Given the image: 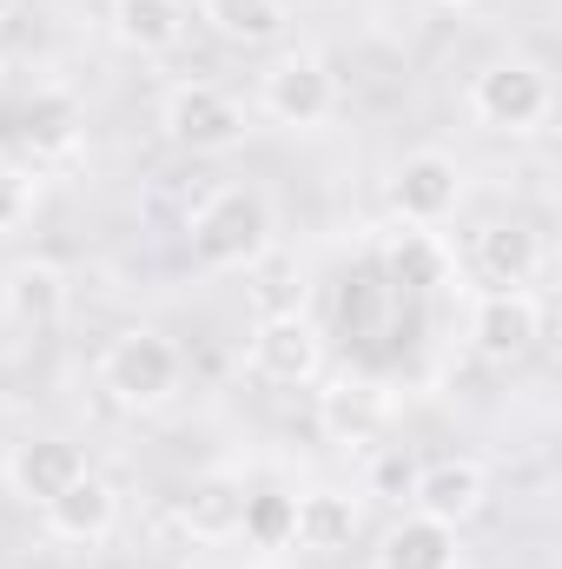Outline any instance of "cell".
<instances>
[{
    "label": "cell",
    "instance_id": "cell-1",
    "mask_svg": "<svg viewBox=\"0 0 562 569\" xmlns=\"http://www.w3.org/2000/svg\"><path fill=\"white\" fill-rule=\"evenodd\" d=\"M272 232L279 219L259 186H219L185 219V246L199 272H252L259 259H272Z\"/></svg>",
    "mask_w": 562,
    "mask_h": 569
},
{
    "label": "cell",
    "instance_id": "cell-2",
    "mask_svg": "<svg viewBox=\"0 0 562 569\" xmlns=\"http://www.w3.org/2000/svg\"><path fill=\"white\" fill-rule=\"evenodd\" d=\"M179 385H185V351H179L165 331H152V325L120 331V338L100 351V391H107L120 411H159V405L179 398Z\"/></svg>",
    "mask_w": 562,
    "mask_h": 569
},
{
    "label": "cell",
    "instance_id": "cell-3",
    "mask_svg": "<svg viewBox=\"0 0 562 569\" xmlns=\"http://www.w3.org/2000/svg\"><path fill=\"white\" fill-rule=\"evenodd\" d=\"M463 100H470V120H476V127L510 133V140L543 133V127H550V113H556L550 73H543L536 60H490V67H476Z\"/></svg>",
    "mask_w": 562,
    "mask_h": 569
},
{
    "label": "cell",
    "instance_id": "cell-4",
    "mask_svg": "<svg viewBox=\"0 0 562 569\" xmlns=\"http://www.w3.org/2000/svg\"><path fill=\"white\" fill-rule=\"evenodd\" d=\"M159 133L179 146V152H192V159H219V152H239L245 146L252 120H245V107L219 80H179L159 100Z\"/></svg>",
    "mask_w": 562,
    "mask_h": 569
},
{
    "label": "cell",
    "instance_id": "cell-5",
    "mask_svg": "<svg viewBox=\"0 0 562 569\" xmlns=\"http://www.w3.org/2000/svg\"><path fill=\"white\" fill-rule=\"evenodd\" d=\"M259 107H265V120H279L291 133H318L338 113V73L324 67V53L284 47L279 60L259 73Z\"/></svg>",
    "mask_w": 562,
    "mask_h": 569
},
{
    "label": "cell",
    "instance_id": "cell-6",
    "mask_svg": "<svg viewBox=\"0 0 562 569\" xmlns=\"http://www.w3.org/2000/svg\"><path fill=\"white\" fill-rule=\"evenodd\" d=\"M324 365V331L304 318V311H265L245 338V371L259 385H311Z\"/></svg>",
    "mask_w": 562,
    "mask_h": 569
},
{
    "label": "cell",
    "instance_id": "cell-7",
    "mask_svg": "<svg viewBox=\"0 0 562 569\" xmlns=\"http://www.w3.org/2000/svg\"><path fill=\"white\" fill-rule=\"evenodd\" d=\"M456 206H463V166H456L443 146H418V152L398 159V172H391V212H398L411 232L443 226Z\"/></svg>",
    "mask_w": 562,
    "mask_h": 569
},
{
    "label": "cell",
    "instance_id": "cell-8",
    "mask_svg": "<svg viewBox=\"0 0 562 569\" xmlns=\"http://www.w3.org/2000/svg\"><path fill=\"white\" fill-rule=\"evenodd\" d=\"M536 338H543V298L530 284H496V291H483L470 305V345H476V358L516 365V358L536 351Z\"/></svg>",
    "mask_w": 562,
    "mask_h": 569
},
{
    "label": "cell",
    "instance_id": "cell-9",
    "mask_svg": "<svg viewBox=\"0 0 562 569\" xmlns=\"http://www.w3.org/2000/svg\"><path fill=\"white\" fill-rule=\"evenodd\" d=\"M490 503V470L476 457H436V463H418V483H411V510L443 523V530H463L476 523Z\"/></svg>",
    "mask_w": 562,
    "mask_h": 569
},
{
    "label": "cell",
    "instance_id": "cell-10",
    "mask_svg": "<svg viewBox=\"0 0 562 569\" xmlns=\"http://www.w3.org/2000/svg\"><path fill=\"white\" fill-rule=\"evenodd\" d=\"M40 523H47V537L53 543H73V550H93V543H107L113 530H120V490L100 477V470H80L47 510H40Z\"/></svg>",
    "mask_w": 562,
    "mask_h": 569
},
{
    "label": "cell",
    "instance_id": "cell-11",
    "mask_svg": "<svg viewBox=\"0 0 562 569\" xmlns=\"http://www.w3.org/2000/svg\"><path fill=\"white\" fill-rule=\"evenodd\" d=\"M87 470V450L73 443V437H27V443H13L7 450V490L27 503V510H47L73 477Z\"/></svg>",
    "mask_w": 562,
    "mask_h": 569
},
{
    "label": "cell",
    "instance_id": "cell-12",
    "mask_svg": "<svg viewBox=\"0 0 562 569\" xmlns=\"http://www.w3.org/2000/svg\"><path fill=\"white\" fill-rule=\"evenodd\" d=\"M391 425V398L371 378H338L331 391H318V430L338 450H371Z\"/></svg>",
    "mask_w": 562,
    "mask_h": 569
},
{
    "label": "cell",
    "instance_id": "cell-13",
    "mask_svg": "<svg viewBox=\"0 0 562 569\" xmlns=\"http://www.w3.org/2000/svg\"><path fill=\"white\" fill-rule=\"evenodd\" d=\"M364 530V503L351 490H304L291 497V550H311V557H338L351 550Z\"/></svg>",
    "mask_w": 562,
    "mask_h": 569
},
{
    "label": "cell",
    "instance_id": "cell-14",
    "mask_svg": "<svg viewBox=\"0 0 562 569\" xmlns=\"http://www.w3.org/2000/svg\"><path fill=\"white\" fill-rule=\"evenodd\" d=\"M0 311L20 331H53L67 318V272L53 259H13L0 272Z\"/></svg>",
    "mask_w": 562,
    "mask_h": 569
},
{
    "label": "cell",
    "instance_id": "cell-15",
    "mask_svg": "<svg viewBox=\"0 0 562 569\" xmlns=\"http://www.w3.org/2000/svg\"><path fill=\"white\" fill-rule=\"evenodd\" d=\"M239 510H245V483L232 470H205L179 490V530L192 543H232L239 537Z\"/></svg>",
    "mask_w": 562,
    "mask_h": 569
},
{
    "label": "cell",
    "instance_id": "cell-16",
    "mask_svg": "<svg viewBox=\"0 0 562 569\" xmlns=\"http://www.w3.org/2000/svg\"><path fill=\"white\" fill-rule=\"evenodd\" d=\"M185 0H107V27L127 53H172L185 40Z\"/></svg>",
    "mask_w": 562,
    "mask_h": 569
},
{
    "label": "cell",
    "instance_id": "cell-17",
    "mask_svg": "<svg viewBox=\"0 0 562 569\" xmlns=\"http://www.w3.org/2000/svg\"><path fill=\"white\" fill-rule=\"evenodd\" d=\"M476 272L490 284H530L543 272V232L523 219H496L476 232Z\"/></svg>",
    "mask_w": 562,
    "mask_h": 569
},
{
    "label": "cell",
    "instance_id": "cell-18",
    "mask_svg": "<svg viewBox=\"0 0 562 569\" xmlns=\"http://www.w3.org/2000/svg\"><path fill=\"white\" fill-rule=\"evenodd\" d=\"M378 569H463V543H456V530H443V523H430V517L411 510L404 523L384 530Z\"/></svg>",
    "mask_w": 562,
    "mask_h": 569
},
{
    "label": "cell",
    "instance_id": "cell-19",
    "mask_svg": "<svg viewBox=\"0 0 562 569\" xmlns=\"http://www.w3.org/2000/svg\"><path fill=\"white\" fill-rule=\"evenodd\" d=\"M199 20L232 47H272L291 27V7L284 0H199Z\"/></svg>",
    "mask_w": 562,
    "mask_h": 569
},
{
    "label": "cell",
    "instance_id": "cell-20",
    "mask_svg": "<svg viewBox=\"0 0 562 569\" xmlns=\"http://www.w3.org/2000/svg\"><path fill=\"white\" fill-rule=\"evenodd\" d=\"M20 140L33 152H73L80 146V107L67 93H33L20 113Z\"/></svg>",
    "mask_w": 562,
    "mask_h": 569
},
{
    "label": "cell",
    "instance_id": "cell-21",
    "mask_svg": "<svg viewBox=\"0 0 562 569\" xmlns=\"http://www.w3.org/2000/svg\"><path fill=\"white\" fill-rule=\"evenodd\" d=\"M239 537L252 550H291V497L284 490H245V510H239Z\"/></svg>",
    "mask_w": 562,
    "mask_h": 569
},
{
    "label": "cell",
    "instance_id": "cell-22",
    "mask_svg": "<svg viewBox=\"0 0 562 569\" xmlns=\"http://www.w3.org/2000/svg\"><path fill=\"white\" fill-rule=\"evenodd\" d=\"M411 483H418V463L404 450H371V470H364V497H384V503H411Z\"/></svg>",
    "mask_w": 562,
    "mask_h": 569
},
{
    "label": "cell",
    "instance_id": "cell-23",
    "mask_svg": "<svg viewBox=\"0 0 562 569\" xmlns=\"http://www.w3.org/2000/svg\"><path fill=\"white\" fill-rule=\"evenodd\" d=\"M20 212H27V179L0 166V232H7V226H20Z\"/></svg>",
    "mask_w": 562,
    "mask_h": 569
},
{
    "label": "cell",
    "instance_id": "cell-24",
    "mask_svg": "<svg viewBox=\"0 0 562 569\" xmlns=\"http://www.w3.org/2000/svg\"><path fill=\"white\" fill-rule=\"evenodd\" d=\"M7 425H13V405H7V391H0V437H7Z\"/></svg>",
    "mask_w": 562,
    "mask_h": 569
},
{
    "label": "cell",
    "instance_id": "cell-25",
    "mask_svg": "<svg viewBox=\"0 0 562 569\" xmlns=\"http://www.w3.org/2000/svg\"><path fill=\"white\" fill-rule=\"evenodd\" d=\"M436 7H456V13H463V7H476V0H436Z\"/></svg>",
    "mask_w": 562,
    "mask_h": 569
},
{
    "label": "cell",
    "instance_id": "cell-26",
    "mask_svg": "<svg viewBox=\"0 0 562 569\" xmlns=\"http://www.w3.org/2000/svg\"><path fill=\"white\" fill-rule=\"evenodd\" d=\"M7 13H13V0H0V27H7Z\"/></svg>",
    "mask_w": 562,
    "mask_h": 569
}]
</instances>
